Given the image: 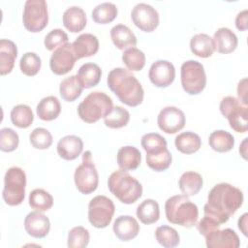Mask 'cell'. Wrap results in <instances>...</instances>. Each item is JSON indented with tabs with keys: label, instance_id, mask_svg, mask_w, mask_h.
<instances>
[{
	"label": "cell",
	"instance_id": "cell-1",
	"mask_svg": "<svg viewBox=\"0 0 248 248\" xmlns=\"http://www.w3.org/2000/svg\"><path fill=\"white\" fill-rule=\"evenodd\" d=\"M243 203V193L240 189L229 184H216L208 193L207 202L203 206L204 216L222 225L234 214Z\"/></svg>",
	"mask_w": 248,
	"mask_h": 248
},
{
	"label": "cell",
	"instance_id": "cell-2",
	"mask_svg": "<svg viewBox=\"0 0 248 248\" xmlns=\"http://www.w3.org/2000/svg\"><path fill=\"white\" fill-rule=\"evenodd\" d=\"M108 88L117 98L129 107H137L143 101L144 91L131 71L124 68L112 69L107 78Z\"/></svg>",
	"mask_w": 248,
	"mask_h": 248
},
{
	"label": "cell",
	"instance_id": "cell-3",
	"mask_svg": "<svg viewBox=\"0 0 248 248\" xmlns=\"http://www.w3.org/2000/svg\"><path fill=\"white\" fill-rule=\"evenodd\" d=\"M167 220L184 228H192L199 217L198 206L186 195H175L169 198L165 203Z\"/></svg>",
	"mask_w": 248,
	"mask_h": 248
},
{
	"label": "cell",
	"instance_id": "cell-4",
	"mask_svg": "<svg viewBox=\"0 0 248 248\" xmlns=\"http://www.w3.org/2000/svg\"><path fill=\"white\" fill-rule=\"evenodd\" d=\"M108 187L114 197L126 204L134 203L142 195L141 184L127 170L121 169L109 175Z\"/></svg>",
	"mask_w": 248,
	"mask_h": 248
},
{
	"label": "cell",
	"instance_id": "cell-5",
	"mask_svg": "<svg viewBox=\"0 0 248 248\" xmlns=\"http://www.w3.org/2000/svg\"><path fill=\"white\" fill-rule=\"evenodd\" d=\"M111 98L104 92L94 91L89 93L78 105V114L86 123H95L100 118L106 117L112 109Z\"/></svg>",
	"mask_w": 248,
	"mask_h": 248
},
{
	"label": "cell",
	"instance_id": "cell-6",
	"mask_svg": "<svg viewBox=\"0 0 248 248\" xmlns=\"http://www.w3.org/2000/svg\"><path fill=\"white\" fill-rule=\"evenodd\" d=\"M26 174L19 167L10 168L4 177L2 192L4 202L11 206L20 204L25 197Z\"/></svg>",
	"mask_w": 248,
	"mask_h": 248
},
{
	"label": "cell",
	"instance_id": "cell-7",
	"mask_svg": "<svg viewBox=\"0 0 248 248\" xmlns=\"http://www.w3.org/2000/svg\"><path fill=\"white\" fill-rule=\"evenodd\" d=\"M221 113L227 117L232 130L245 133L248 129V108L233 96L224 97L219 105Z\"/></svg>",
	"mask_w": 248,
	"mask_h": 248
},
{
	"label": "cell",
	"instance_id": "cell-8",
	"mask_svg": "<svg viewBox=\"0 0 248 248\" xmlns=\"http://www.w3.org/2000/svg\"><path fill=\"white\" fill-rule=\"evenodd\" d=\"M74 180L77 189L85 195L93 193L99 183V174L89 150L82 155V162L75 170Z\"/></svg>",
	"mask_w": 248,
	"mask_h": 248
},
{
	"label": "cell",
	"instance_id": "cell-9",
	"mask_svg": "<svg viewBox=\"0 0 248 248\" xmlns=\"http://www.w3.org/2000/svg\"><path fill=\"white\" fill-rule=\"evenodd\" d=\"M181 85L190 95L201 93L206 85V75L203 65L196 60H188L181 65Z\"/></svg>",
	"mask_w": 248,
	"mask_h": 248
},
{
	"label": "cell",
	"instance_id": "cell-10",
	"mask_svg": "<svg viewBox=\"0 0 248 248\" xmlns=\"http://www.w3.org/2000/svg\"><path fill=\"white\" fill-rule=\"evenodd\" d=\"M22 21L26 30L32 33L42 31L48 21L46 2L45 0H27L24 4Z\"/></svg>",
	"mask_w": 248,
	"mask_h": 248
},
{
	"label": "cell",
	"instance_id": "cell-11",
	"mask_svg": "<svg viewBox=\"0 0 248 248\" xmlns=\"http://www.w3.org/2000/svg\"><path fill=\"white\" fill-rule=\"evenodd\" d=\"M115 206L113 202L103 195L94 197L88 204V220L97 229L108 227L113 217Z\"/></svg>",
	"mask_w": 248,
	"mask_h": 248
},
{
	"label": "cell",
	"instance_id": "cell-12",
	"mask_svg": "<svg viewBox=\"0 0 248 248\" xmlns=\"http://www.w3.org/2000/svg\"><path fill=\"white\" fill-rule=\"evenodd\" d=\"M134 24L144 32H152L159 25V14L155 8L146 3L137 4L131 13Z\"/></svg>",
	"mask_w": 248,
	"mask_h": 248
},
{
	"label": "cell",
	"instance_id": "cell-13",
	"mask_svg": "<svg viewBox=\"0 0 248 248\" xmlns=\"http://www.w3.org/2000/svg\"><path fill=\"white\" fill-rule=\"evenodd\" d=\"M77 57L73 50L71 43H67L56 48L50 56L49 67L53 74L61 76L69 73L75 63Z\"/></svg>",
	"mask_w": 248,
	"mask_h": 248
},
{
	"label": "cell",
	"instance_id": "cell-14",
	"mask_svg": "<svg viewBox=\"0 0 248 248\" xmlns=\"http://www.w3.org/2000/svg\"><path fill=\"white\" fill-rule=\"evenodd\" d=\"M185 114L176 107H166L158 114L157 124L160 130L167 134H175L185 125Z\"/></svg>",
	"mask_w": 248,
	"mask_h": 248
},
{
	"label": "cell",
	"instance_id": "cell-15",
	"mask_svg": "<svg viewBox=\"0 0 248 248\" xmlns=\"http://www.w3.org/2000/svg\"><path fill=\"white\" fill-rule=\"evenodd\" d=\"M150 81L157 87L170 86L175 78V68L168 60L155 61L148 72Z\"/></svg>",
	"mask_w": 248,
	"mask_h": 248
},
{
	"label": "cell",
	"instance_id": "cell-16",
	"mask_svg": "<svg viewBox=\"0 0 248 248\" xmlns=\"http://www.w3.org/2000/svg\"><path fill=\"white\" fill-rule=\"evenodd\" d=\"M208 248H238L240 240L232 229H216L204 236Z\"/></svg>",
	"mask_w": 248,
	"mask_h": 248
},
{
	"label": "cell",
	"instance_id": "cell-17",
	"mask_svg": "<svg viewBox=\"0 0 248 248\" xmlns=\"http://www.w3.org/2000/svg\"><path fill=\"white\" fill-rule=\"evenodd\" d=\"M24 229L32 237L44 238L49 232L50 222L41 211H32L24 219Z\"/></svg>",
	"mask_w": 248,
	"mask_h": 248
},
{
	"label": "cell",
	"instance_id": "cell-18",
	"mask_svg": "<svg viewBox=\"0 0 248 248\" xmlns=\"http://www.w3.org/2000/svg\"><path fill=\"white\" fill-rule=\"evenodd\" d=\"M112 230L119 240L129 241L139 234L140 225L134 217L130 215H121L114 221Z\"/></svg>",
	"mask_w": 248,
	"mask_h": 248
},
{
	"label": "cell",
	"instance_id": "cell-19",
	"mask_svg": "<svg viewBox=\"0 0 248 248\" xmlns=\"http://www.w3.org/2000/svg\"><path fill=\"white\" fill-rule=\"evenodd\" d=\"M83 150L82 140L75 135H68L59 140L57 143L58 155L67 161L77 159Z\"/></svg>",
	"mask_w": 248,
	"mask_h": 248
},
{
	"label": "cell",
	"instance_id": "cell-20",
	"mask_svg": "<svg viewBox=\"0 0 248 248\" xmlns=\"http://www.w3.org/2000/svg\"><path fill=\"white\" fill-rule=\"evenodd\" d=\"M77 59L89 57L97 53L99 49V40L91 33L79 35L72 44Z\"/></svg>",
	"mask_w": 248,
	"mask_h": 248
},
{
	"label": "cell",
	"instance_id": "cell-21",
	"mask_svg": "<svg viewBox=\"0 0 248 248\" xmlns=\"http://www.w3.org/2000/svg\"><path fill=\"white\" fill-rule=\"evenodd\" d=\"M63 25L70 32L78 33L82 31L87 23L86 14L82 8L72 6L65 10L62 16Z\"/></svg>",
	"mask_w": 248,
	"mask_h": 248
},
{
	"label": "cell",
	"instance_id": "cell-22",
	"mask_svg": "<svg viewBox=\"0 0 248 248\" xmlns=\"http://www.w3.org/2000/svg\"><path fill=\"white\" fill-rule=\"evenodd\" d=\"M110 38L114 46L121 50L135 47L137 37L133 31L124 24H116L110 29Z\"/></svg>",
	"mask_w": 248,
	"mask_h": 248
},
{
	"label": "cell",
	"instance_id": "cell-23",
	"mask_svg": "<svg viewBox=\"0 0 248 248\" xmlns=\"http://www.w3.org/2000/svg\"><path fill=\"white\" fill-rule=\"evenodd\" d=\"M213 41L215 45V49L223 54H228L232 52L238 44L236 35L227 27H220L214 33Z\"/></svg>",
	"mask_w": 248,
	"mask_h": 248
},
{
	"label": "cell",
	"instance_id": "cell-24",
	"mask_svg": "<svg viewBox=\"0 0 248 248\" xmlns=\"http://www.w3.org/2000/svg\"><path fill=\"white\" fill-rule=\"evenodd\" d=\"M17 56L16 44L7 39L0 40V74L2 76L12 72Z\"/></svg>",
	"mask_w": 248,
	"mask_h": 248
},
{
	"label": "cell",
	"instance_id": "cell-25",
	"mask_svg": "<svg viewBox=\"0 0 248 248\" xmlns=\"http://www.w3.org/2000/svg\"><path fill=\"white\" fill-rule=\"evenodd\" d=\"M116 160L118 167L121 170H134L140 165L141 154L137 147L126 145L117 151Z\"/></svg>",
	"mask_w": 248,
	"mask_h": 248
},
{
	"label": "cell",
	"instance_id": "cell-26",
	"mask_svg": "<svg viewBox=\"0 0 248 248\" xmlns=\"http://www.w3.org/2000/svg\"><path fill=\"white\" fill-rule=\"evenodd\" d=\"M190 48L195 55L201 58L210 57L215 50L213 38L204 33L196 34L190 40Z\"/></svg>",
	"mask_w": 248,
	"mask_h": 248
},
{
	"label": "cell",
	"instance_id": "cell-27",
	"mask_svg": "<svg viewBox=\"0 0 248 248\" xmlns=\"http://www.w3.org/2000/svg\"><path fill=\"white\" fill-rule=\"evenodd\" d=\"M36 111L40 119L44 121H51L59 116L61 112V105L55 96H47L39 102Z\"/></svg>",
	"mask_w": 248,
	"mask_h": 248
},
{
	"label": "cell",
	"instance_id": "cell-28",
	"mask_svg": "<svg viewBox=\"0 0 248 248\" xmlns=\"http://www.w3.org/2000/svg\"><path fill=\"white\" fill-rule=\"evenodd\" d=\"M175 147L178 151L184 154H193L197 152L202 146V140L200 136L194 132H183L175 137Z\"/></svg>",
	"mask_w": 248,
	"mask_h": 248
},
{
	"label": "cell",
	"instance_id": "cell-29",
	"mask_svg": "<svg viewBox=\"0 0 248 248\" xmlns=\"http://www.w3.org/2000/svg\"><path fill=\"white\" fill-rule=\"evenodd\" d=\"M76 76L83 88H91L99 83L102 71L101 68L95 63H85L80 66Z\"/></svg>",
	"mask_w": 248,
	"mask_h": 248
},
{
	"label": "cell",
	"instance_id": "cell-30",
	"mask_svg": "<svg viewBox=\"0 0 248 248\" xmlns=\"http://www.w3.org/2000/svg\"><path fill=\"white\" fill-rule=\"evenodd\" d=\"M202 183H203V180L202 175L192 170L182 173V175L178 180L179 189L184 195L188 197L197 195L202 189Z\"/></svg>",
	"mask_w": 248,
	"mask_h": 248
},
{
	"label": "cell",
	"instance_id": "cell-31",
	"mask_svg": "<svg viewBox=\"0 0 248 248\" xmlns=\"http://www.w3.org/2000/svg\"><path fill=\"white\" fill-rule=\"evenodd\" d=\"M136 214L142 224L150 225L156 223L160 218L159 204L152 199L144 200L137 207Z\"/></svg>",
	"mask_w": 248,
	"mask_h": 248
},
{
	"label": "cell",
	"instance_id": "cell-32",
	"mask_svg": "<svg viewBox=\"0 0 248 248\" xmlns=\"http://www.w3.org/2000/svg\"><path fill=\"white\" fill-rule=\"evenodd\" d=\"M84 88L79 82L77 76H70L65 78L59 86V93L61 98L67 102H74L80 95Z\"/></svg>",
	"mask_w": 248,
	"mask_h": 248
},
{
	"label": "cell",
	"instance_id": "cell-33",
	"mask_svg": "<svg viewBox=\"0 0 248 248\" xmlns=\"http://www.w3.org/2000/svg\"><path fill=\"white\" fill-rule=\"evenodd\" d=\"M208 142L214 151L224 153L232 149L234 138L231 133L225 130H216L210 134Z\"/></svg>",
	"mask_w": 248,
	"mask_h": 248
},
{
	"label": "cell",
	"instance_id": "cell-34",
	"mask_svg": "<svg viewBox=\"0 0 248 248\" xmlns=\"http://www.w3.org/2000/svg\"><path fill=\"white\" fill-rule=\"evenodd\" d=\"M10 117L12 123L18 128H28L34 120V114L31 108L24 104L14 107L11 110Z\"/></svg>",
	"mask_w": 248,
	"mask_h": 248
},
{
	"label": "cell",
	"instance_id": "cell-35",
	"mask_svg": "<svg viewBox=\"0 0 248 248\" xmlns=\"http://www.w3.org/2000/svg\"><path fill=\"white\" fill-rule=\"evenodd\" d=\"M171 154L167 147L157 152L146 153V164L155 171L168 170L171 164Z\"/></svg>",
	"mask_w": 248,
	"mask_h": 248
},
{
	"label": "cell",
	"instance_id": "cell-36",
	"mask_svg": "<svg viewBox=\"0 0 248 248\" xmlns=\"http://www.w3.org/2000/svg\"><path fill=\"white\" fill-rule=\"evenodd\" d=\"M91 15L96 23L108 24L117 16V7L113 3L104 2L97 5Z\"/></svg>",
	"mask_w": 248,
	"mask_h": 248
},
{
	"label": "cell",
	"instance_id": "cell-37",
	"mask_svg": "<svg viewBox=\"0 0 248 248\" xmlns=\"http://www.w3.org/2000/svg\"><path fill=\"white\" fill-rule=\"evenodd\" d=\"M29 205L38 211H46L53 205L52 196L44 189H34L29 194Z\"/></svg>",
	"mask_w": 248,
	"mask_h": 248
},
{
	"label": "cell",
	"instance_id": "cell-38",
	"mask_svg": "<svg viewBox=\"0 0 248 248\" xmlns=\"http://www.w3.org/2000/svg\"><path fill=\"white\" fill-rule=\"evenodd\" d=\"M156 240L160 245L166 248H172L179 244L180 237L177 231L170 226L163 225L155 231Z\"/></svg>",
	"mask_w": 248,
	"mask_h": 248
},
{
	"label": "cell",
	"instance_id": "cell-39",
	"mask_svg": "<svg viewBox=\"0 0 248 248\" xmlns=\"http://www.w3.org/2000/svg\"><path fill=\"white\" fill-rule=\"evenodd\" d=\"M130 120L129 111L120 106L112 108L111 111L104 117V123L107 127L112 129H119L125 127Z\"/></svg>",
	"mask_w": 248,
	"mask_h": 248
},
{
	"label": "cell",
	"instance_id": "cell-40",
	"mask_svg": "<svg viewBox=\"0 0 248 248\" xmlns=\"http://www.w3.org/2000/svg\"><path fill=\"white\" fill-rule=\"evenodd\" d=\"M122 61L129 71L138 72L144 67L146 58L140 49L137 47H131L124 50L122 54Z\"/></svg>",
	"mask_w": 248,
	"mask_h": 248
},
{
	"label": "cell",
	"instance_id": "cell-41",
	"mask_svg": "<svg viewBox=\"0 0 248 248\" xmlns=\"http://www.w3.org/2000/svg\"><path fill=\"white\" fill-rule=\"evenodd\" d=\"M41 58L35 52H26L22 55L19 61V68L20 71L28 76L33 77L37 75L41 69Z\"/></svg>",
	"mask_w": 248,
	"mask_h": 248
},
{
	"label": "cell",
	"instance_id": "cell-42",
	"mask_svg": "<svg viewBox=\"0 0 248 248\" xmlns=\"http://www.w3.org/2000/svg\"><path fill=\"white\" fill-rule=\"evenodd\" d=\"M90 234L87 229L78 226L70 230L67 245L70 248H84L88 245Z\"/></svg>",
	"mask_w": 248,
	"mask_h": 248
},
{
	"label": "cell",
	"instance_id": "cell-43",
	"mask_svg": "<svg viewBox=\"0 0 248 248\" xmlns=\"http://www.w3.org/2000/svg\"><path fill=\"white\" fill-rule=\"evenodd\" d=\"M140 143L146 153L160 151L167 147L166 139L157 133H147L143 135Z\"/></svg>",
	"mask_w": 248,
	"mask_h": 248
},
{
	"label": "cell",
	"instance_id": "cell-44",
	"mask_svg": "<svg viewBox=\"0 0 248 248\" xmlns=\"http://www.w3.org/2000/svg\"><path fill=\"white\" fill-rule=\"evenodd\" d=\"M31 145L36 149H47L52 144V136L45 128L34 129L29 136Z\"/></svg>",
	"mask_w": 248,
	"mask_h": 248
},
{
	"label": "cell",
	"instance_id": "cell-45",
	"mask_svg": "<svg viewBox=\"0 0 248 248\" xmlns=\"http://www.w3.org/2000/svg\"><path fill=\"white\" fill-rule=\"evenodd\" d=\"M19 143V138L16 132L11 128H2L0 130V149L4 152L16 150Z\"/></svg>",
	"mask_w": 248,
	"mask_h": 248
},
{
	"label": "cell",
	"instance_id": "cell-46",
	"mask_svg": "<svg viewBox=\"0 0 248 248\" xmlns=\"http://www.w3.org/2000/svg\"><path fill=\"white\" fill-rule=\"evenodd\" d=\"M68 35L60 28H56L48 32L45 37V46L47 50H55L59 46L68 43Z\"/></svg>",
	"mask_w": 248,
	"mask_h": 248
},
{
	"label": "cell",
	"instance_id": "cell-47",
	"mask_svg": "<svg viewBox=\"0 0 248 248\" xmlns=\"http://www.w3.org/2000/svg\"><path fill=\"white\" fill-rule=\"evenodd\" d=\"M220 224H218L217 222H215L214 220L210 219L209 217L207 216H204L197 225V229L199 231V232L205 236L206 234H208L210 232L216 230V229H219L220 228Z\"/></svg>",
	"mask_w": 248,
	"mask_h": 248
},
{
	"label": "cell",
	"instance_id": "cell-48",
	"mask_svg": "<svg viewBox=\"0 0 248 248\" xmlns=\"http://www.w3.org/2000/svg\"><path fill=\"white\" fill-rule=\"evenodd\" d=\"M235 26L239 31H245L248 28V11L246 9L237 14L235 17Z\"/></svg>",
	"mask_w": 248,
	"mask_h": 248
},
{
	"label": "cell",
	"instance_id": "cell-49",
	"mask_svg": "<svg viewBox=\"0 0 248 248\" xmlns=\"http://www.w3.org/2000/svg\"><path fill=\"white\" fill-rule=\"evenodd\" d=\"M237 95L238 100L244 105L247 106V78H242L237 85Z\"/></svg>",
	"mask_w": 248,
	"mask_h": 248
},
{
	"label": "cell",
	"instance_id": "cell-50",
	"mask_svg": "<svg viewBox=\"0 0 248 248\" xmlns=\"http://www.w3.org/2000/svg\"><path fill=\"white\" fill-rule=\"evenodd\" d=\"M247 217L248 214L244 213L239 219H238V229L241 231V232L246 236L247 235Z\"/></svg>",
	"mask_w": 248,
	"mask_h": 248
},
{
	"label": "cell",
	"instance_id": "cell-51",
	"mask_svg": "<svg viewBox=\"0 0 248 248\" xmlns=\"http://www.w3.org/2000/svg\"><path fill=\"white\" fill-rule=\"evenodd\" d=\"M247 138L244 139V140L241 142V145L239 146V153L242 155V157L244 159H246V155H247V152H246V144H247Z\"/></svg>",
	"mask_w": 248,
	"mask_h": 248
}]
</instances>
